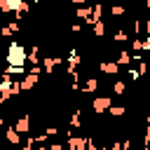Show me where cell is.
Returning a JSON list of instances; mask_svg holds the SVG:
<instances>
[{
  "label": "cell",
  "instance_id": "cell-31",
  "mask_svg": "<svg viewBox=\"0 0 150 150\" xmlns=\"http://www.w3.org/2000/svg\"><path fill=\"white\" fill-rule=\"evenodd\" d=\"M35 150H49V148H45V145H35Z\"/></svg>",
  "mask_w": 150,
  "mask_h": 150
},
{
  "label": "cell",
  "instance_id": "cell-24",
  "mask_svg": "<svg viewBox=\"0 0 150 150\" xmlns=\"http://www.w3.org/2000/svg\"><path fill=\"white\" fill-rule=\"evenodd\" d=\"M35 141H38V145H45V143H47V134H38Z\"/></svg>",
  "mask_w": 150,
  "mask_h": 150
},
{
  "label": "cell",
  "instance_id": "cell-23",
  "mask_svg": "<svg viewBox=\"0 0 150 150\" xmlns=\"http://www.w3.org/2000/svg\"><path fill=\"white\" fill-rule=\"evenodd\" d=\"M138 73H141V75H145V73H148V63H145L143 59L138 61Z\"/></svg>",
  "mask_w": 150,
  "mask_h": 150
},
{
  "label": "cell",
  "instance_id": "cell-13",
  "mask_svg": "<svg viewBox=\"0 0 150 150\" xmlns=\"http://www.w3.org/2000/svg\"><path fill=\"white\" fill-rule=\"evenodd\" d=\"M131 52H134V54L145 52V45H143V38H141V35H138V38H131Z\"/></svg>",
  "mask_w": 150,
  "mask_h": 150
},
{
  "label": "cell",
  "instance_id": "cell-21",
  "mask_svg": "<svg viewBox=\"0 0 150 150\" xmlns=\"http://www.w3.org/2000/svg\"><path fill=\"white\" fill-rule=\"evenodd\" d=\"M35 145H38L35 136H28V138H26V143L21 145V150H35Z\"/></svg>",
  "mask_w": 150,
  "mask_h": 150
},
{
  "label": "cell",
  "instance_id": "cell-35",
  "mask_svg": "<svg viewBox=\"0 0 150 150\" xmlns=\"http://www.w3.org/2000/svg\"><path fill=\"white\" fill-rule=\"evenodd\" d=\"M35 2H38V0H35Z\"/></svg>",
  "mask_w": 150,
  "mask_h": 150
},
{
  "label": "cell",
  "instance_id": "cell-8",
  "mask_svg": "<svg viewBox=\"0 0 150 150\" xmlns=\"http://www.w3.org/2000/svg\"><path fill=\"white\" fill-rule=\"evenodd\" d=\"M91 9H94V5H80L77 9H75V19H82L84 23L91 19Z\"/></svg>",
  "mask_w": 150,
  "mask_h": 150
},
{
  "label": "cell",
  "instance_id": "cell-19",
  "mask_svg": "<svg viewBox=\"0 0 150 150\" xmlns=\"http://www.w3.org/2000/svg\"><path fill=\"white\" fill-rule=\"evenodd\" d=\"M70 127H75V129H80V127H82V117H80V110H75V112L70 115Z\"/></svg>",
  "mask_w": 150,
  "mask_h": 150
},
{
  "label": "cell",
  "instance_id": "cell-28",
  "mask_svg": "<svg viewBox=\"0 0 150 150\" xmlns=\"http://www.w3.org/2000/svg\"><path fill=\"white\" fill-rule=\"evenodd\" d=\"M143 45H145V49H150V35H145V38H143Z\"/></svg>",
  "mask_w": 150,
  "mask_h": 150
},
{
  "label": "cell",
  "instance_id": "cell-18",
  "mask_svg": "<svg viewBox=\"0 0 150 150\" xmlns=\"http://www.w3.org/2000/svg\"><path fill=\"white\" fill-rule=\"evenodd\" d=\"M124 12H127L124 5H110V14L112 16H124Z\"/></svg>",
  "mask_w": 150,
  "mask_h": 150
},
{
  "label": "cell",
  "instance_id": "cell-6",
  "mask_svg": "<svg viewBox=\"0 0 150 150\" xmlns=\"http://www.w3.org/2000/svg\"><path fill=\"white\" fill-rule=\"evenodd\" d=\"M14 127H16V131H19L21 136H23V134H30V115H21V117H16Z\"/></svg>",
  "mask_w": 150,
  "mask_h": 150
},
{
  "label": "cell",
  "instance_id": "cell-17",
  "mask_svg": "<svg viewBox=\"0 0 150 150\" xmlns=\"http://www.w3.org/2000/svg\"><path fill=\"white\" fill-rule=\"evenodd\" d=\"M124 91H127V82H124V80H115V82H112V94H115V96H122Z\"/></svg>",
  "mask_w": 150,
  "mask_h": 150
},
{
  "label": "cell",
  "instance_id": "cell-7",
  "mask_svg": "<svg viewBox=\"0 0 150 150\" xmlns=\"http://www.w3.org/2000/svg\"><path fill=\"white\" fill-rule=\"evenodd\" d=\"M98 70L105 73V75H117L120 73V63L117 61H101L98 63Z\"/></svg>",
  "mask_w": 150,
  "mask_h": 150
},
{
  "label": "cell",
  "instance_id": "cell-29",
  "mask_svg": "<svg viewBox=\"0 0 150 150\" xmlns=\"http://www.w3.org/2000/svg\"><path fill=\"white\" fill-rule=\"evenodd\" d=\"M87 2H89V0H73V5H75V7H80V5H87Z\"/></svg>",
  "mask_w": 150,
  "mask_h": 150
},
{
  "label": "cell",
  "instance_id": "cell-14",
  "mask_svg": "<svg viewBox=\"0 0 150 150\" xmlns=\"http://www.w3.org/2000/svg\"><path fill=\"white\" fill-rule=\"evenodd\" d=\"M38 61H42V56H40V52H38V45H33V47L28 49V63L38 66Z\"/></svg>",
  "mask_w": 150,
  "mask_h": 150
},
{
  "label": "cell",
  "instance_id": "cell-1",
  "mask_svg": "<svg viewBox=\"0 0 150 150\" xmlns=\"http://www.w3.org/2000/svg\"><path fill=\"white\" fill-rule=\"evenodd\" d=\"M7 63L9 66H26L28 63V49L21 42H9V47H7Z\"/></svg>",
  "mask_w": 150,
  "mask_h": 150
},
{
  "label": "cell",
  "instance_id": "cell-30",
  "mask_svg": "<svg viewBox=\"0 0 150 150\" xmlns=\"http://www.w3.org/2000/svg\"><path fill=\"white\" fill-rule=\"evenodd\" d=\"M145 33H148V35H150V19H148V21H145Z\"/></svg>",
  "mask_w": 150,
  "mask_h": 150
},
{
  "label": "cell",
  "instance_id": "cell-32",
  "mask_svg": "<svg viewBox=\"0 0 150 150\" xmlns=\"http://www.w3.org/2000/svg\"><path fill=\"white\" fill-rule=\"evenodd\" d=\"M143 2H145V7H148V9H150V0H143Z\"/></svg>",
  "mask_w": 150,
  "mask_h": 150
},
{
  "label": "cell",
  "instance_id": "cell-34",
  "mask_svg": "<svg viewBox=\"0 0 150 150\" xmlns=\"http://www.w3.org/2000/svg\"><path fill=\"white\" fill-rule=\"evenodd\" d=\"M101 150H112V148H108V145H103V148H101Z\"/></svg>",
  "mask_w": 150,
  "mask_h": 150
},
{
  "label": "cell",
  "instance_id": "cell-16",
  "mask_svg": "<svg viewBox=\"0 0 150 150\" xmlns=\"http://www.w3.org/2000/svg\"><path fill=\"white\" fill-rule=\"evenodd\" d=\"M19 138H21V134L16 131V127H7V141L12 145H19Z\"/></svg>",
  "mask_w": 150,
  "mask_h": 150
},
{
  "label": "cell",
  "instance_id": "cell-11",
  "mask_svg": "<svg viewBox=\"0 0 150 150\" xmlns=\"http://www.w3.org/2000/svg\"><path fill=\"white\" fill-rule=\"evenodd\" d=\"M96 89H98V80L91 75V77H87V80H84V84H82V89H80V91H82V94H91V91H96Z\"/></svg>",
  "mask_w": 150,
  "mask_h": 150
},
{
  "label": "cell",
  "instance_id": "cell-5",
  "mask_svg": "<svg viewBox=\"0 0 150 150\" xmlns=\"http://www.w3.org/2000/svg\"><path fill=\"white\" fill-rule=\"evenodd\" d=\"M40 75H42V73H35V70H30V68H28V73L21 77V89H23V91H30V89L38 84Z\"/></svg>",
  "mask_w": 150,
  "mask_h": 150
},
{
  "label": "cell",
  "instance_id": "cell-33",
  "mask_svg": "<svg viewBox=\"0 0 150 150\" xmlns=\"http://www.w3.org/2000/svg\"><path fill=\"white\" fill-rule=\"evenodd\" d=\"M145 124H150V115H148V117H145Z\"/></svg>",
  "mask_w": 150,
  "mask_h": 150
},
{
  "label": "cell",
  "instance_id": "cell-22",
  "mask_svg": "<svg viewBox=\"0 0 150 150\" xmlns=\"http://www.w3.org/2000/svg\"><path fill=\"white\" fill-rule=\"evenodd\" d=\"M112 40H115V42H127V40H131V38L127 35V30H117V33L112 35Z\"/></svg>",
  "mask_w": 150,
  "mask_h": 150
},
{
  "label": "cell",
  "instance_id": "cell-2",
  "mask_svg": "<svg viewBox=\"0 0 150 150\" xmlns=\"http://www.w3.org/2000/svg\"><path fill=\"white\" fill-rule=\"evenodd\" d=\"M66 136L68 150H89V136H73L70 131H66Z\"/></svg>",
  "mask_w": 150,
  "mask_h": 150
},
{
  "label": "cell",
  "instance_id": "cell-10",
  "mask_svg": "<svg viewBox=\"0 0 150 150\" xmlns=\"http://www.w3.org/2000/svg\"><path fill=\"white\" fill-rule=\"evenodd\" d=\"M28 70H26V66H9L7 63V68H5V75H9V77H21V75H26Z\"/></svg>",
  "mask_w": 150,
  "mask_h": 150
},
{
  "label": "cell",
  "instance_id": "cell-26",
  "mask_svg": "<svg viewBox=\"0 0 150 150\" xmlns=\"http://www.w3.org/2000/svg\"><path fill=\"white\" fill-rule=\"evenodd\" d=\"M45 134H47V136H56V134H59V129H56V127H47V129H45Z\"/></svg>",
  "mask_w": 150,
  "mask_h": 150
},
{
  "label": "cell",
  "instance_id": "cell-9",
  "mask_svg": "<svg viewBox=\"0 0 150 150\" xmlns=\"http://www.w3.org/2000/svg\"><path fill=\"white\" fill-rule=\"evenodd\" d=\"M21 5V0H0V12L2 14H9V12H16Z\"/></svg>",
  "mask_w": 150,
  "mask_h": 150
},
{
  "label": "cell",
  "instance_id": "cell-20",
  "mask_svg": "<svg viewBox=\"0 0 150 150\" xmlns=\"http://www.w3.org/2000/svg\"><path fill=\"white\" fill-rule=\"evenodd\" d=\"M108 112H110L112 117H122L127 110H124V105H110V110H108Z\"/></svg>",
  "mask_w": 150,
  "mask_h": 150
},
{
  "label": "cell",
  "instance_id": "cell-4",
  "mask_svg": "<svg viewBox=\"0 0 150 150\" xmlns=\"http://www.w3.org/2000/svg\"><path fill=\"white\" fill-rule=\"evenodd\" d=\"M63 61H61V56H42V61H40V66H42V70H45V75H54V68L56 66H61Z\"/></svg>",
  "mask_w": 150,
  "mask_h": 150
},
{
  "label": "cell",
  "instance_id": "cell-25",
  "mask_svg": "<svg viewBox=\"0 0 150 150\" xmlns=\"http://www.w3.org/2000/svg\"><path fill=\"white\" fill-rule=\"evenodd\" d=\"M129 77H131V80H138V77H141L138 68H136V70H134V68H129Z\"/></svg>",
  "mask_w": 150,
  "mask_h": 150
},
{
  "label": "cell",
  "instance_id": "cell-15",
  "mask_svg": "<svg viewBox=\"0 0 150 150\" xmlns=\"http://www.w3.org/2000/svg\"><path fill=\"white\" fill-rule=\"evenodd\" d=\"M115 61H117V63H120V66H129V63H131V61H134V56H131V54H129V52H127V49H122V52H120V54H117V59H115Z\"/></svg>",
  "mask_w": 150,
  "mask_h": 150
},
{
  "label": "cell",
  "instance_id": "cell-3",
  "mask_svg": "<svg viewBox=\"0 0 150 150\" xmlns=\"http://www.w3.org/2000/svg\"><path fill=\"white\" fill-rule=\"evenodd\" d=\"M110 105H112V98H110V96H94V98H91V110H94L96 115L108 112Z\"/></svg>",
  "mask_w": 150,
  "mask_h": 150
},
{
  "label": "cell",
  "instance_id": "cell-27",
  "mask_svg": "<svg viewBox=\"0 0 150 150\" xmlns=\"http://www.w3.org/2000/svg\"><path fill=\"white\" fill-rule=\"evenodd\" d=\"M70 30H73V33H82V23H77V21H75V23L70 26Z\"/></svg>",
  "mask_w": 150,
  "mask_h": 150
},
{
  "label": "cell",
  "instance_id": "cell-12",
  "mask_svg": "<svg viewBox=\"0 0 150 150\" xmlns=\"http://www.w3.org/2000/svg\"><path fill=\"white\" fill-rule=\"evenodd\" d=\"M91 33H94V38H103V35H105V21H103V19L96 21V23L91 26Z\"/></svg>",
  "mask_w": 150,
  "mask_h": 150
}]
</instances>
